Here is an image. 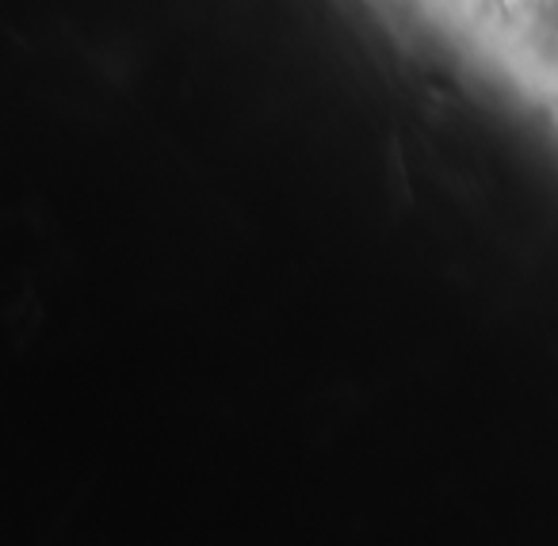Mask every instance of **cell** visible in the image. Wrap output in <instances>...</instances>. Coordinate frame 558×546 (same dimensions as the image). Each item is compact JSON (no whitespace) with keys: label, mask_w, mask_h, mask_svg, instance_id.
<instances>
[]
</instances>
